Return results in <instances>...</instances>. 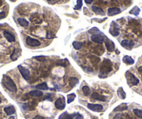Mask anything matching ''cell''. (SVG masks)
I'll return each mask as SVG.
<instances>
[{
	"instance_id": "ba28073f",
	"label": "cell",
	"mask_w": 142,
	"mask_h": 119,
	"mask_svg": "<svg viewBox=\"0 0 142 119\" xmlns=\"http://www.w3.org/2000/svg\"><path fill=\"white\" fill-rule=\"evenodd\" d=\"M104 43H105V46L106 47V49L109 52H113V50L115 49L114 43L112 41H111L110 39L106 38V37H105V39H104Z\"/></svg>"
},
{
	"instance_id": "f546056e",
	"label": "cell",
	"mask_w": 142,
	"mask_h": 119,
	"mask_svg": "<svg viewBox=\"0 0 142 119\" xmlns=\"http://www.w3.org/2000/svg\"><path fill=\"white\" fill-rule=\"evenodd\" d=\"M75 97L76 96L75 93H71V94L68 95V96H67V98H68V101H67V102H68V104L72 102L74 100H75Z\"/></svg>"
},
{
	"instance_id": "5bb4252c",
	"label": "cell",
	"mask_w": 142,
	"mask_h": 119,
	"mask_svg": "<svg viewBox=\"0 0 142 119\" xmlns=\"http://www.w3.org/2000/svg\"><path fill=\"white\" fill-rule=\"evenodd\" d=\"M21 54V50L20 49H14L13 52L11 55V60L13 61H16L18 58V57L20 56Z\"/></svg>"
},
{
	"instance_id": "f6af8a7d",
	"label": "cell",
	"mask_w": 142,
	"mask_h": 119,
	"mask_svg": "<svg viewBox=\"0 0 142 119\" xmlns=\"http://www.w3.org/2000/svg\"><path fill=\"white\" fill-rule=\"evenodd\" d=\"M9 119H15V117H14V116H11Z\"/></svg>"
},
{
	"instance_id": "7402d4cb",
	"label": "cell",
	"mask_w": 142,
	"mask_h": 119,
	"mask_svg": "<svg viewBox=\"0 0 142 119\" xmlns=\"http://www.w3.org/2000/svg\"><path fill=\"white\" fill-rule=\"evenodd\" d=\"M79 83V79L75 77H70L69 79V84L71 87H74Z\"/></svg>"
},
{
	"instance_id": "5b68a950",
	"label": "cell",
	"mask_w": 142,
	"mask_h": 119,
	"mask_svg": "<svg viewBox=\"0 0 142 119\" xmlns=\"http://www.w3.org/2000/svg\"><path fill=\"white\" fill-rule=\"evenodd\" d=\"M18 69H19V71H20V74L22 76V77L26 79V80H28L30 78V72H29V70L25 68L22 65H19L18 66Z\"/></svg>"
},
{
	"instance_id": "6da1fadb",
	"label": "cell",
	"mask_w": 142,
	"mask_h": 119,
	"mask_svg": "<svg viewBox=\"0 0 142 119\" xmlns=\"http://www.w3.org/2000/svg\"><path fill=\"white\" fill-rule=\"evenodd\" d=\"M2 83L3 86L9 91L12 93H16L17 91V87H16V84L14 83L13 79L10 77L5 75H3Z\"/></svg>"
},
{
	"instance_id": "ab89813d",
	"label": "cell",
	"mask_w": 142,
	"mask_h": 119,
	"mask_svg": "<svg viewBox=\"0 0 142 119\" xmlns=\"http://www.w3.org/2000/svg\"><path fill=\"white\" fill-rule=\"evenodd\" d=\"M75 119H84L83 116L82 115H80V114H77L75 115Z\"/></svg>"
},
{
	"instance_id": "7c38bea8",
	"label": "cell",
	"mask_w": 142,
	"mask_h": 119,
	"mask_svg": "<svg viewBox=\"0 0 142 119\" xmlns=\"http://www.w3.org/2000/svg\"><path fill=\"white\" fill-rule=\"evenodd\" d=\"M91 98L93 100H99L101 102H105L106 101V98L103 95H99L98 93H93L92 95H91Z\"/></svg>"
},
{
	"instance_id": "e575fe53",
	"label": "cell",
	"mask_w": 142,
	"mask_h": 119,
	"mask_svg": "<svg viewBox=\"0 0 142 119\" xmlns=\"http://www.w3.org/2000/svg\"><path fill=\"white\" fill-rule=\"evenodd\" d=\"M82 6V0H77V6H75V9H80Z\"/></svg>"
},
{
	"instance_id": "cb8c5ba5",
	"label": "cell",
	"mask_w": 142,
	"mask_h": 119,
	"mask_svg": "<svg viewBox=\"0 0 142 119\" xmlns=\"http://www.w3.org/2000/svg\"><path fill=\"white\" fill-rule=\"evenodd\" d=\"M36 88H37V89H40V90L46 91L48 89V86H47L46 83L43 82V83L39 84H38V85L36 86Z\"/></svg>"
},
{
	"instance_id": "83f0119b",
	"label": "cell",
	"mask_w": 142,
	"mask_h": 119,
	"mask_svg": "<svg viewBox=\"0 0 142 119\" xmlns=\"http://www.w3.org/2000/svg\"><path fill=\"white\" fill-rule=\"evenodd\" d=\"M82 43L81 42H79V41H74L73 43V46L75 49L78 50V49H80L82 47Z\"/></svg>"
},
{
	"instance_id": "d590c367",
	"label": "cell",
	"mask_w": 142,
	"mask_h": 119,
	"mask_svg": "<svg viewBox=\"0 0 142 119\" xmlns=\"http://www.w3.org/2000/svg\"><path fill=\"white\" fill-rule=\"evenodd\" d=\"M47 38H49V39H52V38H53L54 37V35L53 34H52L50 32H48L47 34Z\"/></svg>"
},
{
	"instance_id": "9a60e30c",
	"label": "cell",
	"mask_w": 142,
	"mask_h": 119,
	"mask_svg": "<svg viewBox=\"0 0 142 119\" xmlns=\"http://www.w3.org/2000/svg\"><path fill=\"white\" fill-rule=\"evenodd\" d=\"M4 37L6 38L7 41L10 42V43H12V42H14V41H16V38H15L13 35H12L9 32H4Z\"/></svg>"
},
{
	"instance_id": "836d02e7",
	"label": "cell",
	"mask_w": 142,
	"mask_h": 119,
	"mask_svg": "<svg viewBox=\"0 0 142 119\" xmlns=\"http://www.w3.org/2000/svg\"><path fill=\"white\" fill-rule=\"evenodd\" d=\"M98 32H100V31H99V29H98V28H96V27L92 28V29H90L89 31V33H90V34H96L97 33H98Z\"/></svg>"
},
{
	"instance_id": "7bdbcfd3",
	"label": "cell",
	"mask_w": 142,
	"mask_h": 119,
	"mask_svg": "<svg viewBox=\"0 0 142 119\" xmlns=\"http://www.w3.org/2000/svg\"><path fill=\"white\" fill-rule=\"evenodd\" d=\"M85 2L87 3V4H91V3L93 2V0H84Z\"/></svg>"
},
{
	"instance_id": "8d00e7d4",
	"label": "cell",
	"mask_w": 142,
	"mask_h": 119,
	"mask_svg": "<svg viewBox=\"0 0 142 119\" xmlns=\"http://www.w3.org/2000/svg\"><path fill=\"white\" fill-rule=\"evenodd\" d=\"M6 13L4 11L1 12V13H0V20L6 18Z\"/></svg>"
},
{
	"instance_id": "7dc6e473",
	"label": "cell",
	"mask_w": 142,
	"mask_h": 119,
	"mask_svg": "<svg viewBox=\"0 0 142 119\" xmlns=\"http://www.w3.org/2000/svg\"><path fill=\"white\" fill-rule=\"evenodd\" d=\"M10 1L13 2H16V0H10Z\"/></svg>"
},
{
	"instance_id": "484cf974",
	"label": "cell",
	"mask_w": 142,
	"mask_h": 119,
	"mask_svg": "<svg viewBox=\"0 0 142 119\" xmlns=\"http://www.w3.org/2000/svg\"><path fill=\"white\" fill-rule=\"evenodd\" d=\"M73 115L69 114L68 112L63 113L62 114L59 116V119H73Z\"/></svg>"
},
{
	"instance_id": "603a6c76",
	"label": "cell",
	"mask_w": 142,
	"mask_h": 119,
	"mask_svg": "<svg viewBox=\"0 0 142 119\" xmlns=\"http://www.w3.org/2000/svg\"><path fill=\"white\" fill-rule=\"evenodd\" d=\"M18 24L20 25V26H22V27H27L29 25V23H28V21L26 20L25 19H23V18H18Z\"/></svg>"
},
{
	"instance_id": "60d3db41",
	"label": "cell",
	"mask_w": 142,
	"mask_h": 119,
	"mask_svg": "<svg viewBox=\"0 0 142 119\" xmlns=\"http://www.w3.org/2000/svg\"><path fill=\"white\" fill-rule=\"evenodd\" d=\"M50 95H50V94H47V96L45 97V98L44 100H46V99H48V100H49L50 101H52V98H51V97H50Z\"/></svg>"
},
{
	"instance_id": "2e32d148",
	"label": "cell",
	"mask_w": 142,
	"mask_h": 119,
	"mask_svg": "<svg viewBox=\"0 0 142 119\" xmlns=\"http://www.w3.org/2000/svg\"><path fill=\"white\" fill-rule=\"evenodd\" d=\"M4 111L6 112L7 115H12L15 114L16 112V109L14 108L13 106H9V107H7L4 108Z\"/></svg>"
},
{
	"instance_id": "74e56055",
	"label": "cell",
	"mask_w": 142,
	"mask_h": 119,
	"mask_svg": "<svg viewBox=\"0 0 142 119\" xmlns=\"http://www.w3.org/2000/svg\"><path fill=\"white\" fill-rule=\"evenodd\" d=\"M84 70L85 71H87V72H91L93 71V70L91 68H88V67L84 68Z\"/></svg>"
},
{
	"instance_id": "c3c4849f",
	"label": "cell",
	"mask_w": 142,
	"mask_h": 119,
	"mask_svg": "<svg viewBox=\"0 0 142 119\" xmlns=\"http://www.w3.org/2000/svg\"><path fill=\"white\" fill-rule=\"evenodd\" d=\"M1 102H2V98H0V103H1Z\"/></svg>"
},
{
	"instance_id": "7a4b0ae2",
	"label": "cell",
	"mask_w": 142,
	"mask_h": 119,
	"mask_svg": "<svg viewBox=\"0 0 142 119\" xmlns=\"http://www.w3.org/2000/svg\"><path fill=\"white\" fill-rule=\"evenodd\" d=\"M112 70V63L108 59H105L103 61L100 70V77H105L106 74H108Z\"/></svg>"
},
{
	"instance_id": "ffe728a7",
	"label": "cell",
	"mask_w": 142,
	"mask_h": 119,
	"mask_svg": "<svg viewBox=\"0 0 142 119\" xmlns=\"http://www.w3.org/2000/svg\"><path fill=\"white\" fill-rule=\"evenodd\" d=\"M92 10L95 13L98 14V15H101V16H104V12L103 11V10L101 8L94 6L92 7Z\"/></svg>"
},
{
	"instance_id": "e0dca14e",
	"label": "cell",
	"mask_w": 142,
	"mask_h": 119,
	"mask_svg": "<svg viewBox=\"0 0 142 119\" xmlns=\"http://www.w3.org/2000/svg\"><path fill=\"white\" fill-rule=\"evenodd\" d=\"M127 109V105L126 103H122L120 105H118V107L113 109L114 111H125Z\"/></svg>"
},
{
	"instance_id": "277c9868",
	"label": "cell",
	"mask_w": 142,
	"mask_h": 119,
	"mask_svg": "<svg viewBox=\"0 0 142 119\" xmlns=\"http://www.w3.org/2000/svg\"><path fill=\"white\" fill-rule=\"evenodd\" d=\"M55 107L58 109L62 110L66 107V101H65L64 97L61 96L59 98H58L55 101Z\"/></svg>"
},
{
	"instance_id": "30bf717a",
	"label": "cell",
	"mask_w": 142,
	"mask_h": 119,
	"mask_svg": "<svg viewBox=\"0 0 142 119\" xmlns=\"http://www.w3.org/2000/svg\"><path fill=\"white\" fill-rule=\"evenodd\" d=\"M91 39L94 43H99V44H102L104 41V37L101 34H93L91 36Z\"/></svg>"
},
{
	"instance_id": "ee69618b",
	"label": "cell",
	"mask_w": 142,
	"mask_h": 119,
	"mask_svg": "<svg viewBox=\"0 0 142 119\" xmlns=\"http://www.w3.org/2000/svg\"><path fill=\"white\" fill-rule=\"evenodd\" d=\"M138 70H139V72H142V67H139V69H138Z\"/></svg>"
},
{
	"instance_id": "d6986e66",
	"label": "cell",
	"mask_w": 142,
	"mask_h": 119,
	"mask_svg": "<svg viewBox=\"0 0 142 119\" xmlns=\"http://www.w3.org/2000/svg\"><path fill=\"white\" fill-rule=\"evenodd\" d=\"M123 61L125 63H127V64H129V65H132V64H133L134 63V61L133 58L129 56H125L123 58Z\"/></svg>"
},
{
	"instance_id": "ac0fdd59",
	"label": "cell",
	"mask_w": 142,
	"mask_h": 119,
	"mask_svg": "<svg viewBox=\"0 0 142 119\" xmlns=\"http://www.w3.org/2000/svg\"><path fill=\"white\" fill-rule=\"evenodd\" d=\"M117 95L120 99L124 100L126 98V93H125L124 90L123 89L122 87H119L117 90Z\"/></svg>"
},
{
	"instance_id": "d6a6232c",
	"label": "cell",
	"mask_w": 142,
	"mask_h": 119,
	"mask_svg": "<svg viewBox=\"0 0 142 119\" xmlns=\"http://www.w3.org/2000/svg\"><path fill=\"white\" fill-rule=\"evenodd\" d=\"M36 60H37L38 61H40V62H42V61H45L46 59V57L45 56H35L34 57Z\"/></svg>"
},
{
	"instance_id": "52a82bcc",
	"label": "cell",
	"mask_w": 142,
	"mask_h": 119,
	"mask_svg": "<svg viewBox=\"0 0 142 119\" xmlns=\"http://www.w3.org/2000/svg\"><path fill=\"white\" fill-rule=\"evenodd\" d=\"M26 43L29 46H31V47H36V46L40 45V41L31 38L30 36H27L26 38Z\"/></svg>"
},
{
	"instance_id": "4fadbf2b",
	"label": "cell",
	"mask_w": 142,
	"mask_h": 119,
	"mask_svg": "<svg viewBox=\"0 0 142 119\" xmlns=\"http://www.w3.org/2000/svg\"><path fill=\"white\" fill-rule=\"evenodd\" d=\"M121 12L120 9L118 8H110L108 9V16H113L117 14H119Z\"/></svg>"
},
{
	"instance_id": "8fae6325",
	"label": "cell",
	"mask_w": 142,
	"mask_h": 119,
	"mask_svg": "<svg viewBox=\"0 0 142 119\" xmlns=\"http://www.w3.org/2000/svg\"><path fill=\"white\" fill-rule=\"evenodd\" d=\"M134 43L132 41H129V40H123L121 42V45L125 49H128V50H131L132 47H134Z\"/></svg>"
},
{
	"instance_id": "8992f818",
	"label": "cell",
	"mask_w": 142,
	"mask_h": 119,
	"mask_svg": "<svg viewBox=\"0 0 142 119\" xmlns=\"http://www.w3.org/2000/svg\"><path fill=\"white\" fill-rule=\"evenodd\" d=\"M109 33L111 34V36H118L120 34V31H119V28H118V26L115 23H111V27H110V29H109Z\"/></svg>"
},
{
	"instance_id": "d4e9b609",
	"label": "cell",
	"mask_w": 142,
	"mask_h": 119,
	"mask_svg": "<svg viewBox=\"0 0 142 119\" xmlns=\"http://www.w3.org/2000/svg\"><path fill=\"white\" fill-rule=\"evenodd\" d=\"M68 61L67 59H61V60H59L56 61V64L57 65H61L63 67H66L67 65H68Z\"/></svg>"
},
{
	"instance_id": "f35d334b",
	"label": "cell",
	"mask_w": 142,
	"mask_h": 119,
	"mask_svg": "<svg viewBox=\"0 0 142 119\" xmlns=\"http://www.w3.org/2000/svg\"><path fill=\"white\" fill-rule=\"evenodd\" d=\"M122 118V114H117L113 117V119H121Z\"/></svg>"
},
{
	"instance_id": "f1b7e54d",
	"label": "cell",
	"mask_w": 142,
	"mask_h": 119,
	"mask_svg": "<svg viewBox=\"0 0 142 119\" xmlns=\"http://www.w3.org/2000/svg\"><path fill=\"white\" fill-rule=\"evenodd\" d=\"M140 13V9L139 8H138L137 6H134L133 9H132L131 11H130V14H133L134 16H137Z\"/></svg>"
},
{
	"instance_id": "4316f807",
	"label": "cell",
	"mask_w": 142,
	"mask_h": 119,
	"mask_svg": "<svg viewBox=\"0 0 142 119\" xmlns=\"http://www.w3.org/2000/svg\"><path fill=\"white\" fill-rule=\"evenodd\" d=\"M89 59L90 61H91V63L93 64H97L98 63H99V61H100V58L98 56H89Z\"/></svg>"
},
{
	"instance_id": "3957f363",
	"label": "cell",
	"mask_w": 142,
	"mask_h": 119,
	"mask_svg": "<svg viewBox=\"0 0 142 119\" xmlns=\"http://www.w3.org/2000/svg\"><path fill=\"white\" fill-rule=\"evenodd\" d=\"M125 77H126L127 82L130 86H133L137 85L139 82V80L132 73L129 72V71H127L126 72Z\"/></svg>"
},
{
	"instance_id": "bcb514c9",
	"label": "cell",
	"mask_w": 142,
	"mask_h": 119,
	"mask_svg": "<svg viewBox=\"0 0 142 119\" xmlns=\"http://www.w3.org/2000/svg\"><path fill=\"white\" fill-rule=\"evenodd\" d=\"M2 0H0V6H2Z\"/></svg>"
},
{
	"instance_id": "9c48e42d",
	"label": "cell",
	"mask_w": 142,
	"mask_h": 119,
	"mask_svg": "<svg viewBox=\"0 0 142 119\" xmlns=\"http://www.w3.org/2000/svg\"><path fill=\"white\" fill-rule=\"evenodd\" d=\"M87 107L89 108V109H91V111H97V112H99V111L103 110V107L101 105H99V104L89 103L87 105Z\"/></svg>"
},
{
	"instance_id": "4dcf8cb0",
	"label": "cell",
	"mask_w": 142,
	"mask_h": 119,
	"mask_svg": "<svg viewBox=\"0 0 142 119\" xmlns=\"http://www.w3.org/2000/svg\"><path fill=\"white\" fill-rule=\"evenodd\" d=\"M133 112L137 116L140 118H142V110H140L138 109H134L133 110Z\"/></svg>"
},
{
	"instance_id": "1f68e13d",
	"label": "cell",
	"mask_w": 142,
	"mask_h": 119,
	"mask_svg": "<svg viewBox=\"0 0 142 119\" xmlns=\"http://www.w3.org/2000/svg\"><path fill=\"white\" fill-rule=\"evenodd\" d=\"M82 91H83V93H84V95H89V93H90V91H91L89 87V86H83V88H82Z\"/></svg>"
},
{
	"instance_id": "44dd1931",
	"label": "cell",
	"mask_w": 142,
	"mask_h": 119,
	"mask_svg": "<svg viewBox=\"0 0 142 119\" xmlns=\"http://www.w3.org/2000/svg\"><path fill=\"white\" fill-rule=\"evenodd\" d=\"M29 95H31L32 97H40L42 96L43 93H42V91L38 90H34V91H31L29 93Z\"/></svg>"
},
{
	"instance_id": "b9f144b4",
	"label": "cell",
	"mask_w": 142,
	"mask_h": 119,
	"mask_svg": "<svg viewBox=\"0 0 142 119\" xmlns=\"http://www.w3.org/2000/svg\"><path fill=\"white\" fill-rule=\"evenodd\" d=\"M33 119H45V118H43L41 116H39V115H37V116H36L35 117H33Z\"/></svg>"
}]
</instances>
